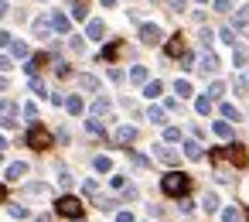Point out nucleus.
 I'll return each instance as SVG.
<instances>
[{
	"label": "nucleus",
	"mask_w": 249,
	"mask_h": 222,
	"mask_svg": "<svg viewBox=\"0 0 249 222\" xmlns=\"http://www.w3.org/2000/svg\"><path fill=\"white\" fill-rule=\"evenodd\" d=\"M188 188H191V181H188V174H181V171H171V174L160 178V191H164V195H184Z\"/></svg>",
	"instance_id": "nucleus-1"
},
{
	"label": "nucleus",
	"mask_w": 249,
	"mask_h": 222,
	"mask_svg": "<svg viewBox=\"0 0 249 222\" xmlns=\"http://www.w3.org/2000/svg\"><path fill=\"white\" fill-rule=\"evenodd\" d=\"M55 212L65 215V219H82V202H79L75 195H62V198L55 202Z\"/></svg>",
	"instance_id": "nucleus-2"
},
{
	"label": "nucleus",
	"mask_w": 249,
	"mask_h": 222,
	"mask_svg": "<svg viewBox=\"0 0 249 222\" xmlns=\"http://www.w3.org/2000/svg\"><path fill=\"white\" fill-rule=\"evenodd\" d=\"M28 147H35V150H45V147H52V133L45 130V127H31L28 130Z\"/></svg>",
	"instance_id": "nucleus-3"
},
{
	"label": "nucleus",
	"mask_w": 249,
	"mask_h": 222,
	"mask_svg": "<svg viewBox=\"0 0 249 222\" xmlns=\"http://www.w3.org/2000/svg\"><path fill=\"white\" fill-rule=\"evenodd\" d=\"M0 123H4L7 130L18 127V106H14L11 99H0Z\"/></svg>",
	"instance_id": "nucleus-4"
},
{
	"label": "nucleus",
	"mask_w": 249,
	"mask_h": 222,
	"mask_svg": "<svg viewBox=\"0 0 249 222\" xmlns=\"http://www.w3.org/2000/svg\"><path fill=\"white\" fill-rule=\"evenodd\" d=\"M160 38H164V35H160L157 24H140V41H143V45H160Z\"/></svg>",
	"instance_id": "nucleus-5"
},
{
	"label": "nucleus",
	"mask_w": 249,
	"mask_h": 222,
	"mask_svg": "<svg viewBox=\"0 0 249 222\" xmlns=\"http://www.w3.org/2000/svg\"><path fill=\"white\" fill-rule=\"evenodd\" d=\"M164 52H167L171 58H184V55H188V52H184V41H181V35L167 38V41H164Z\"/></svg>",
	"instance_id": "nucleus-6"
},
{
	"label": "nucleus",
	"mask_w": 249,
	"mask_h": 222,
	"mask_svg": "<svg viewBox=\"0 0 249 222\" xmlns=\"http://www.w3.org/2000/svg\"><path fill=\"white\" fill-rule=\"evenodd\" d=\"M154 157H157V161H164V164H171V167L181 161V154H178V150H171V147H164V144H157V147H154Z\"/></svg>",
	"instance_id": "nucleus-7"
},
{
	"label": "nucleus",
	"mask_w": 249,
	"mask_h": 222,
	"mask_svg": "<svg viewBox=\"0 0 249 222\" xmlns=\"http://www.w3.org/2000/svg\"><path fill=\"white\" fill-rule=\"evenodd\" d=\"M48 21H52V28H55L58 35H69V31H72V21H69L65 14H58V11H55V14H52Z\"/></svg>",
	"instance_id": "nucleus-8"
},
{
	"label": "nucleus",
	"mask_w": 249,
	"mask_h": 222,
	"mask_svg": "<svg viewBox=\"0 0 249 222\" xmlns=\"http://www.w3.org/2000/svg\"><path fill=\"white\" fill-rule=\"evenodd\" d=\"M218 65H222V62H218V55H212V52H205V55H201V62H198V69H201L205 75H208V72H215Z\"/></svg>",
	"instance_id": "nucleus-9"
},
{
	"label": "nucleus",
	"mask_w": 249,
	"mask_h": 222,
	"mask_svg": "<svg viewBox=\"0 0 249 222\" xmlns=\"http://www.w3.org/2000/svg\"><path fill=\"white\" fill-rule=\"evenodd\" d=\"M48 62V55H35V58H28V65H24V72L31 75V79H38V69Z\"/></svg>",
	"instance_id": "nucleus-10"
},
{
	"label": "nucleus",
	"mask_w": 249,
	"mask_h": 222,
	"mask_svg": "<svg viewBox=\"0 0 249 222\" xmlns=\"http://www.w3.org/2000/svg\"><path fill=\"white\" fill-rule=\"evenodd\" d=\"M184 157H191V161H201V157H205L201 144H198V140H184Z\"/></svg>",
	"instance_id": "nucleus-11"
},
{
	"label": "nucleus",
	"mask_w": 249,
	"mask_h": 222,
	"mask_svg": "<svg viewBox=\"0 0 249 222\" xmlns=\"http://www.w3.org/2000/svg\"><path fill=\"white\" fill-rule=\"evenodd\" d=\"M24 174H28V164H24V161H14V164L7 167V181H21Z\"/></svg>",
	"instance_id": "nucleus-12"
},
{
	"label": "nucleus",
	"mask_w": 249,
	"mask_h": 222,
	"mask_svg": "<svg viewBox=\"0 0 249 222\" xmlns=\"http://www.w3.org/2000/svg\"><path fill=\"white\" fill-rule=\"evenodd\" d=\"M212 133H215V137H222V140H229V137H232V123L215 120V123H212Z\"/></svg>",
	"instance_id": "nucleus-13"
},
{
	"label": "nucleus",
	"mask_w": 249,
	"mask_h": 222,
	"mask_svg": "<svg viewBox=\"0 0 249 222\" xmlns=\"http://www.w3.org/2000/svg\"><path fill=\"white\" fill-rule=\"evenodd\" d=\"M113 137H116V144H133V140H137V130H133V127H120Z\"/></svg>",
	"instance_id": "nucleus-14"
},
{
	"label": "nucleus",
	"mask_w": 249,
	"mask_h": 222,
	"mask_svg": "<svg viewBox=\"0 0 249 222\" xmlns=\"http://www.w3.org/2000/svg\"><path fill=\"white\" fill-rule=\"evenodd\" d=\"M86 35H89L92 41H103V35H106V28H103V21H89V28H86Z\"/></svg>",
	"instance_id": "nucleus-15"
},
{
	"label": "nucleus",
	"mask_w": 249,
	"mask_h": 222,
	"mask_svg": "<svg viewBox=\"0 0 249 222\" xmlns=\"http://www.w3.org/2000/svg\"><path fill=\"white\" fill-rule=\"evenodd\" d=\"M130 79H133L137 86H147V82H150V79H147V69H143V65H133V69H130Z\"/></svg>",
	"instance_id": "nucleus-16"
},
{
	"label": "nucleus",
	"mask_w": 249,
	"mask_h": 222,
	"mask_svg": "<svg viewBox=\"0 0 249 222\" xmlns=\"http://www.w3.org/2000/svg\"><path fill=\"white\" fill-rule=\"evenodd\" d=\"M79 89L96 92V89H99V79H96V75H79Z\"/></svg>",
	"instance_id": "nucleus-17"
},
{
	"label": "nucleus",
	"mask_w": 249,
	"mask_h": 222,
	"mask_svg": "<svg viewBox=\"0 0 249 222\" xmlns=\"http://www.w3.org/2000/svg\"><path fill=\"white\" fill-rule=\"evenodd\" d=\"M239 31H249V7H242V11H235V21H232Z\"/></svg>",
	"instance_id": "nucleus-18"
},
{
	"label": "nucleus",
	"mask_w": 249,
	"mask_h": 222,
	"mask_svg": "<svg viewBox=\"0 0 249 222\" xmlns=\"http://www.w3.org/2000/svg\"><path fill=\"white\" fill-rule=\"evenodd\" d=\"M174 92H178L181 99H188V96H191L195 89H191V82H188V79H178V82H174Z\"/></svg>",
	"instance_id": "nucleus-19"
},
{
	"label": "nucleus",
	"mask_w": 249,
	"mask_h": 222,
	"mask_svg": "<svg viewBox=\"0 0 249 222\" xmlns=\"http://www.w3.org/2000/svg\"><path fill=\"white\" fill-rule=\"evenodd\" d=\"M65 110H69L72 116H79V113H82L86 106H82V99H79V96H69V99H65Z\"/></svg>",
	"instance_id": "nucleus-20"
},
{
	"label": "nucleus",
	"mask_w": 249,
	"mask_h": 222,
	"mask_svg": "<svg viewBox=\"0 0 249 222\" xmlns=\"http://www.w3.org/2000/svg\"><path fill=\"white\" fill-rule=\"evenodd\" d=\"M109 106H113V103H109L106 96H99V99L92 103V116H103V113H109Z\"/></svg>",
	"instance_id": "nucleus-21"
},
{
	"label": "nucleus",
	"mask_w": 249,
	"mask_h": 222,
	"mask_svg": "<svg viewBox=\"0 0 249 222\" xmlns=\"http://www.w3.org/2000/svg\"><path fill=\"white\" fill-rule=\"evenodd\" d=\"M11 55H14V58H28V55H31V48H28L24 41H14V45H11Z\"/></svg>",
	"instance_id": "nucleus-22"
},
{
	"label": "nucleus",
	"mask_w": 249,
	"mask_h": 222,
	"mask_svg": "<svg viewBox=\"0 0 249 222\" xmlns=\"http://www.w3.org/2000/svg\"><path fill=\"white\" fill-rule=\"evenodd\" d=\"M160 92H164V86H160V82H157V79H154V82H147V86H143V96H150V99H157V96H160Z\"/></svg>",
	"instance_id": "nucleus-23"
},
{
	"label": "nucleus",
	"mask_w": 249,
	"mask_h": 222,
	"mask_svg": "<svg viewBox=\"0 0 249 222\" xmlns=\"http://www.w3.org/2000/svg\"><path fill=\"white\" fill-rule=\"evenodd\" d=\"M195 110H198L201 116H208V113H212V99H208V96H198V99H195Z\"/></svg>",
	"instance_id": "nucleus-24"
},
{
	"label": "nucleus",
	"mask_w": 249,
	"mask_h": 222,
	"mask_svg": "<svg viewBox=\"0 0 249 222\" xmlns=\"http://www.w3.org/2000/svg\"><path fill=\"white\" fill-rule=\"evenodd\" d=\"M201 205H205V212H218V195H215V191H208V195L201 198Z\"/></svg>",
	"instance_id": "nucleus-25"
},
{
	"label": "nucleus",
	"mask_w": 249,
	"mask_h": 222,
	"mask_svg": "<svg viewBox=\"0 0 249 222\" xmlns=\"http://www.w3.org/2000/svg\"><path fill=\"white\" fill-rule=\"evenodd\" d=\"M48 31H52V21H45V18H41V21H35V35H38V38H45Z\"/></svg>",
	"instance_id": "nucleus-26"
},
{
	"label": "nucleus",
	"mask_w": 249,
	"mask_h": 222,
	"mask_svg": "<svg viewBox=\"0 0 249 222\" xmlns=\"http://www.w3.org/2000/svg\"><path fill=\"white\" fill-rule=\"evenodd\" d=\"M222 92H225V82H218V79H215V82L208 86V99H218Z\"/></svg>",
	"instance_id": "nucleus-27"
},
{
	"label": "nucleus",
	"mask_w": 249,
	"mask_h": 222,
	"mask_svg": "<svg viewBox=\"0 0 249 222\" xmlns=\"http://www.w3.org/2000/svg\"><path fill=\"white\" fill-rule=\"evenodd\" d=\"M222 116H225V123H229V120H239V110H235L232 103H222Z\"/></svg>",
	"instance_id": "nucleus-28"
},
{
	"label": "nucleus",
	"mask_w": 249,
	"mask_h": 222,
	"mask_svg": "<svg viewBox=\"0 0 249 222\" xmlns=\"http://www.w3.org/2000/svg\"><path fill=\"white\" fill-rule=\"evenodd\" d=\"M147 120H150V123H164V110H160V106H150V110H147Z\"/></svg>",
	"instance_id": "nucleus-29"
},
{
	"label": "nucleus",
	"mask_w": 249,
	"mask_h": 222,
	"mask_svg": "<svg viewBox=\"0 0 249 222\" xmlns=\"http://www.w3.org/2000/svg\"><path fill=\"white\" fill-rule=\"evenodd\" d=\"M24 195H48V185L35 181V185H28V188H24Z\"/></svg>",
	"instance_id": "nucleus-30"
},
{
	"label": "nucleus",
	"mask_w": 249,
	"mask_h": 222,
	"mask_svg": "<svg viewBox=\"0 0 249 222\" xmlns=\"http://www.w3.org/2000/svg\"><path fill=\"white\" fill-rule=\"evenodd\" d=\"M222 222H242V212L239 208H225L222 212Z\"/></svg>",
	"instance_id": "nucleus-31"
},
{
	"label": "nucleus",
	"mask_w": 249,
	"mask_h": 222,
	"mask_svg": "<svg viewBox=\"0 0 249 222\" xmlns=\"http://www.w3.org/2000/svg\"><path fill=\"white\" fill-rule=\"evenodd\" d=\"M31 92H38V96H48V99H52V92L45 89V82H41V79H31Z\"/></svg>",
	"instance_id": "nucleus-32"
},
{
	"label": "nucleus",
	"mask_w": 249,
	"mask_h": 222,
	"mask_svg": "<svg viewBox=\"0 0 249 222\" xmlns=\"http://www.w3.org/2000/svg\"><path fill=\"white\" fill-rule=\"evenodd\" d=\"M86 130H89V133H92V137H103V133H106V130H103V123H99V120H89V123H86Z\"/></svg>",
	"instance_id": "nucleus-33"
},
{
	"label": "nucleus",
	"mask_w": 249,
	"mask_h": 222,
	"mask_svg": "<svg viewBox=\"0 0 249 222\" xmlns=\"http://www.w3.org/2000/svg\"><path fill=\"white\" fill-rule=\"evenodd\" d=\"M92 164H96V171H109V167H113V161H109L106 154H99V157H96Z\"/></svg>",
	"instance_id": "nucleus-34"
},
{
	"label": "nucleus",
	"mask_w": 249,
	"mask_h": 222,
	"mask_svg": "<svg viewBox=\"0 0 249 222\" xmlns=\"http://www.w3.org/2000/svg\"><path fill=\"white\" fill-rule=\"evenodd\" d=\"M82 195H86V198H96V195H99V185H96V181H86V185H82Z\"/></svg>",
	"instance_id": "nucleus-35"
},
{
	"label": "nucleus",
	"mask_w": 249,
	"mask_h": 222,
	"mask_svg": "<svg viewBox=\"0 0 249 222\" xmlns=\"http://www.w3.org/2000/svg\"><path fill=\"white\" fill-rule=\"evenodd\" d=\"M235 92H249V72H242V75L235 79Z\"/></svg>",
	"instance_id": "nucleus-36"
},
{
	"label": "nucleus",
	"mask_w": 249,
	"mask_h": 222,
	"mask_svg": "<svg viewBox=\"0 0 249 222\" xmlns=\"http://www.w3.org/2000/svg\"><path fill=\"white\" fill-rule=\"evenodd\" d=\"M116 52H120V41H109V45L103 48V58H116Z\"/></svg>",
	"instance_id": "nucleus-37"
},
{
	"label": "nucleus",
	"mask_w": 249,
	"mask_h": 222,
	"mask_svg": "<svg viewBox=\"0 0 249 222\" xmlns=\"http://www.w3.org/2000/svg\"><path fill=\"white\" fill-rule=\"evenodd\" d=\"M164 140H167V144L181 140V130H178V127H167V130H164Z\"/></svg>",
	"instance_id": "nucleus-38"
},
{
	"label": "nucleus",
	"mask_w": 249,
	"mask_h": 222,
	"mask_svg": "<svg viewBox=\"0 0 249 222\" xmlns=\"http://www.w3.org/2000/svg\"><path fill=\"white\" fill-rule=\"evenodd\" d=\"M86 14H89L86 4H75V7H72V18H75V21H86Z\"/></svg>",
	"instance_id": "nucleus-39"
},
{
	"label": "nucleus",
	"mask_w": 249,
	"mask_h": 222,
	"mask_svg": "<svg viewBox=\"0 0 249 222\" xmlns=\"http://www.w3.org/2000/svg\"><path fill=\"white\" fill-rule=\"evenodd\" d=\"M218 38H222L225 45H235V31H232V28H222V35H218Z\"/></svg>",
	"instance_id": "nucleus-40"
},
{
	"label": "nucleus",
	"mask_w": 249,
	"mask_h": 222,
	"mask_svg": "<svg viewBox=\"0 0 249 222\" xmlns=\"http://www.w3.org/2000/svg\"><path fill=\"white\" fill-rule=\"evenodd\" d=\"M232 58H235V65H246V62H249V52H246V48H235Z\"/></svg>",
	"instance_id": "nucleus-41"
},
{
	"label": "nucleus",
	"mask_w": 249,
	"mask_h": 222,
	"mask_svg": "<svg viewBox=\"0 0 249 222\" xmlns=\"http://www.w3.org/2000/svg\"><path fill=\"white\" fill-rule=\"evenodd\" d=\"M7 212H11V215H14V219H28V208H24V205H11V208H7Z\"/></svg>",
	"instance_id": "nucleus-42"
},
{
	"label": "nucleus",
	"mask_w": 249,
	"mask_h": 222,
	"mask_svg": "<svg viewBox=\"0 0 249 222\" xmlns=\"http://www.w3.org/2000/svg\"><path fill=\"white\" fill-rule=\"evenodd\" d=\"M215 11H218V14H229V11H232V0H215Z\"/></svg>",
	"instance_id": "nucleus-43"
},
{
	"label": "nucleus",
	"mask_w": 249,
	"mask_h": 222,
	"mask_svg": "<svg viewBox=\"0 0 249 222\" xmlns=\"http://www.w3.org/2000/svg\"><path fill=\"white\" fill-rule=\"evenodd\" d=\"M14 69V58L11 55H0V72H11Z\"/></svg>",
	"instance_id": "nucleus-44"
},
{
	"label": "nucleus",
	"mask_w": 249,
	"mask_h": 222,
	"mask_svg": "<svg viewBox=\"0 0 249 222\" xmlns=\"http://www.w3.org/2000/svg\"><path fill=\"white\" fill-rule=\"evenodd\" d=\"M24 116H28V120H38V106H35V103H24Z\"/></svg>",
	"instance_id": "nucleus-45"
},
{
	"label": "nucleus",
	"mask_w": 249,
	"mask_h": 222,
	"mask_svg": "<svg viewBox=\"0 0 249 222\" xmlns=\"http://www.w3.org/2000/svg\"><path fill=\"white\" fill-rule=\"evenodd\" d=\"M167 7H171V11H174V14H181V11H184V7H188V4H184V0H167Z\"/></svg>",
	"instance_id": "nucleus-46"
},
{
	"label": "nucleus",
	"mask_w": 249,
	"mask_h": 222,
	"mask_svg": "<svg viewBox=\"0 0 249 222\" xmlns=\"http://www.w3.org/2000/svg\"><path fill=\"white\" fill-rule=\"evenodd\" d=\"M130 161H133V164H137V167H147V164H150V161H147V157H143V154H130Z\"/></svg>",
	"instance_id": "nucleus-47"
},
{
	"label": "nucleus",
	"mask_w": 249,
	"mask_h": 222,
	"mask_svg": "<svg viewBox=\"0 0 249 222\" xmlns=\"http://www.w3.org/2000/svg\"><path fill=\"white\" fill-rule=\"evenodd\" d=\"M69 45H72V52H82V48H86V41H82V38H72Z\"/></svg>",
	"instance_id": "nucleus-48"
},
{
	"label": "nucleus",
	"mask_w": 249,
	"mask_h": 222,
	"mask_svg": "<svg viewBox=\"0 0 249 222\" xmlns=\"http://www.w3.org/2000/svg\"><path fill=\"white\" fill-rule=\"evenodd\" d=\"M58 181H62V188H69V185H72V174H69V171H62V174H58Z\"/></svg>",
	"instance_id": "nucleus-49"
},
{
	"label": "nucleus",
	"mask_w": 249,
	"mask_h": 222,
	"mask_svg": "<svg viewBox=\"0 0 249 222\" xmlns=\"http://www.w3.org/2000/svg\"><path fill=\"white\" fill-rule=\"evenodd\" d=\"M7 45H14V41H11V35H7V31H0V48H7Z\"/></svg>",
	"instance_id": "nucleus-50"
},
{
	"label": "nucleus",
	"mask_w": 249,
	"mask_h": 222,
	"mask_svg": "<svg viewBox=\"0 0 249 222\" xmlns=\"http://www.w3.org/2000/svg\"><path fill=\"white\" fill-rule=\"evenodd\" d=\"M116 222H133V212H120V215H116Z\"/></svg>",
	"instance_id": "nucleus-51"
},
{
	"label": "nucleus",
	"mask_w": 249,
	"mask_h": 222,
	"mask_svg": "<svg viewBox=\"0 0 249 222\" xmlns=\"http://www.w3.org/2000/svg\"><path fill=\"white\" fill-rule=\"evenodd\" d=\"M7 14V0H0V18H4Z\"/></svg>",
	"instance_id": "nucleus-52"
},
{
	"label": "nucleus",
	"mask_w": 249,
	"mask_h": 222,
	"mask_svg": "<svg viewBox=\"0 0 249 222\" xmlns=\"http://www.w3.org/2000/svg\"><path fill=\"white\" fill-rule=\"evenodd\" d=\"M35 222H52V215H38V219H35Z\"/></svg>",
	"instance_id": "nucleus-53"
},
{
	"label": "nucleus",
	"mask_w": 249,
	"mask_h": 222,
	"mask_svg": "<svg viewBox=\"0 0 249 222\" xmlns=\"http://www.w3.org/2000/svg\"><path fill=\"white\" fill-rule=\"evenodd\" d=\"M4 198H7V188H4V185H0V202H4Z\"/></svg>",
	"instance_id": "nucleus-54"
},
{
	"label": "nucleus",
	"mask_w": 249,
	"mask_h": 222,
	"mask_svg": "<svg viewBox=\"0 0 249 222\" xmlns=\"http://www.w3.org/2000/svg\"><path fill=\"white\" fill-rule=\"evenodd\" d=\"M0 89H7V79H4V75H0Z\"/></svg>",
	"instance_id": "nucleus-55"
},
{
	"label": "nucleus",
	"mask_w": 249,
	"mask_h": 222,
	"mask_svg": "<svg viewBox=\"0 0 249 222\" xmlns=\"http://www.w3.org/2000/svg\"><path fill=\"white\" fill-rule=\"evenodd\" d=\"M4 147H7V140H4V137H0V150H4Z\"/></svg>",
	"instance_id": "nucleus-56"
},
{
	"label": "nucleus",
	"mask_w": 249,
	"mask_h": 222,
	"mask_svg": "<svg viewBox=\"0 0 249 222\" xmlns=\"http://www.w3.org/2000/svg\"><path fill=\"white\" fill-rule=\"evenodd\" d=\"M198 4H205V0H198Z\"/></svg>",
	"instance_id": "nucleus-57"
}]
</instances>
